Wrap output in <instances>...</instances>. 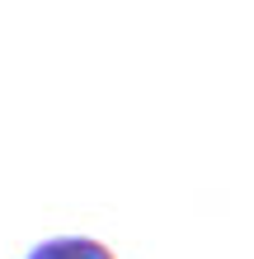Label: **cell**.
<instances>
[{"mask_svg": "<svg viewBox=\"0 0 254 259\" xmlns=\"http://www.w3.org/2000/svg\"><path fill=\"white\" fill-rule=\"evenodd\" d=\"M24 259H113V250L89 236H52L42 245H33Z\"/></svg>", "mask_w": 254, "mask_h": 259, "instance_id": "obj_1", "label": "cell"}]
</instances>
